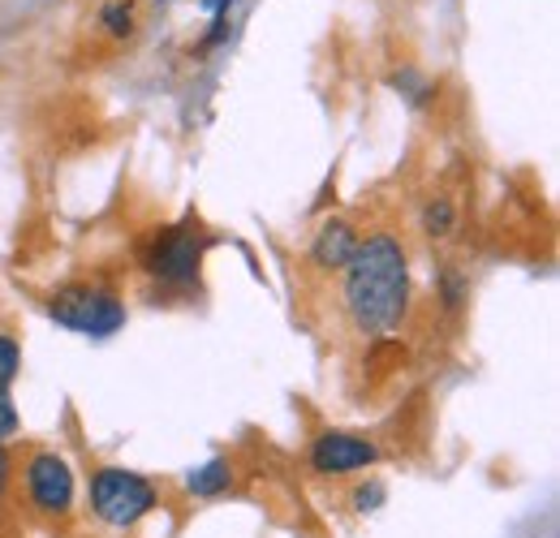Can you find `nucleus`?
I'll use <instances>...</instances> for the list:
<instances>
[{"mask_svg": "<svg viewBox=\"0 0 560 538\" xmlns=\"http://www.w3.org/2000/svg\"><path fill=\"white\" fill-rule=\"evenodd\" d=\"M346 311L366 337H388L410 311V264L397 237L375 233L358 242L346 264Z\"/></svg>", "mask_w": 560, "mask_h": 538, "instance_id": "obj_1", "label": "nucleus"}, {"mask_svg": "<svg viewBox=\"0 0 560 538\" xmlns=\"http://www.w3.org/2000/svg\"><path fill=\"white\" fill-rule=\"evenodd\" d=\"M48 315L82 337H113L121 324H126V306L113 289L104 284H86V280H73L61 284L52 297H48Z\"/></svg>", "mask_w": 560, "mask_h": 538, "instance_id": "obj_2", "label": "nucleus"}, {"mask_svg": "<svg viewBox=\"0 0 560 538\" xmlns=\"http://www.w3.org/2000/svg\"><path fill=\"white\" fill-rule=\"evenodd\" d=\"M139 264L151 280H160L168 289L195 284L199 280V264H203V233H199V224L155 229L139 246Z\"/></svg>", "mask_w": 560, "mask_h": 538, "instance_id": "obj_3", "label": "nucleus"}, {"mask_svg": "<svg viewBox=\"0 0 560 538\" xmlns=\"http://www.w3.org/2000/svg\"><path fill=\"white\" fill-rule=\"evenodd\" d=\"M91 508H95L100 522L126 530V526L142 522L155 508V487L142 473L108 466V470H100L91 478Z\"/></svg>", "mask_w": 560, "mask_h": 538, "instance_id": "obj_4", "label": "nucleus"}, {"mask_svg": "<svg viewBox=\"0 0 560 538\" xmlns=\"http://www.w3.org/2000/svg\"><path fill=\"white\" fill-rule=\"evenodd\" d=\"M26 495L39 513H70L73 504V470L57 457V453H35L26 466Z\"/></svg>", "mask_w": 560, "mask_h": 538, "instance_id": "obj_5", "label": "nucleus"}, {"mask_svg": "<svg viewBox=\"0 0 560 538\" xmlns=\"http://www.w3.org/2000/svg\"><path fill=\"white\" fill-rule=\"evenodd\" d=\"M380 461V448L353 431H324L315 444H311V470L315 473H353L366 470Z\"/></svg>", "mask_w": 560, "mask_h": 538, "instance_id": "obj_6", "label": "nucleus"}, {"mask_svg": "<svg viewBox=\"0 0 560 538\" xmlns=\"http://www.w3.org/2000/svg\"><path fill=\"white\" fill-rule=\"evenodd\" d=\"M353 250H358L353 224H346V220H324L319 233H315V242H311V264L324 271H341L353 259Z\"/></svg>", "mask_w": 560, "mask_h": 538, "instance_id": "obj_7", "label": "nucleus"}, {"mask_svg": "<svg viewBox=\"0 0 560 538\" xmlns=\"http://www.w3.org/2000/svg\"><path fill=\"white\" fill-rule=\"evenodd\" d=\"M233 487V466L224 457H211L208 466L186 473V491L199 495V500H211V495H224Z\"/></svg>", "mask_w": 560, "mask_h": 538, "instance_id": "obj_8", "label": "nucleus"}, {"mask_svg": "<svg viewBox=\"0 0 560 538\" xmlns=\"http://www.w3.org/2000/svg\"><path fill=\"white\" fill-rule=\"evenodd\" d=\"M453 224H457V211H453V202L448 199H431L427 207H422V229H427L431 237L453 233Z\"/></svg>", "mask_w": 560, "mask_h": 538, "instance_id": "obj_9", "label": "nucleus"}, {"mask_svg": "<svg viewBox=\"0 0 560 538\" xmlns=\"http://www.w3.org/2000/svg\"><path fill=\"white\" fill-rule=\"evenodd\" d=\"M100 22H104L113 35H130V31H135V9H130V4H121V0H113V4H104Z\"/></svg>", "mask_w": 560, "mask_h": 538, "instance_id": "obj_10", "label": "nucleus"}, {"mask_svg": "<svg viewBox=\"0 0 560 538\" xmlns=\"http://www.w3.org/2000/svg\"><path fill=\"white\" fill-rule=\"evenodd\" d=\"M18 366H22V353H18V340L0 337V388H9L18 379Z\"/></svg>", "mask_w": 560, "mask_h": 538, "instance_id": "obj_11", "label": "nucleus"}, {"mask_svg": "<svg viewBox=\"0 0 560 538\" xmlns=\"http://www.w3.org/2000/svg\"><path fill=\"white\" fill-rule=\"evenodd\" d=\"M18 431V405L9 397V388H0V440Z\"/></svg>", "mask_w": 560, "mask_h": 538, "instance_id": "obj_12", "label": "nucleus"}, {"mask_svg": "<svg viewBox=\"0 0 560 538\" xmlns=\"http://www.w3.org/2000/svg\"><path fill=\"white\" fill-rule=\"evenodd\" d=\"M380 500H384V487H380V482H371V487H358V491H353V504H358L362 513H366V508H375Z\"/></svg>", "mask_w": 560, "mask_h": 538, "instance_id": "obj_13", "label": "nucleus"}, {"mask_svg": "<svg viewBox=\"0 0 560 538\" xmlns=\"http://www.w3.org/2000/svg\"><path fill=\"white\" fill-rule=\"evenodd\" d=\"M199 4H203V9H208L211 17H224V13H229V4H233V0H199Z\"/></svg>", "mask_w": 560, "mask_h": 538, "instance_id": "obj_14", "label": "nucleus"}, {"mask_svg": "<svg viewBox=\"0 0 560 538\" xmlns=\"http://www.w3.org/2000/svg\"><path fill=\"white\" fill-rule=\"evenodd\" d=\"M4 487H9V453H4V444H0V495H4Z\"/></svg>", "mask_w": 560, "mask_h": 538, "instance_id": "obj_15", "label": "nucleus"}]
</instances>
